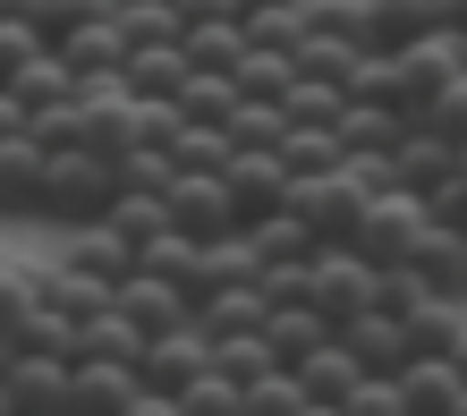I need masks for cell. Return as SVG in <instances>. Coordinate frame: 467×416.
<instances>
[{
  "label": "cell",
  "mask_w": 467,
  "mask_h": 416,
  "mask_svg": "<svg viewBox=\"0 0 467 416\" xmlns=\"http://www.w3.org/2000/svg\"><path fill=\"white\" fill-rule=\"evenodd\" d=\"M408 264H417L433 289L467 297V230H459V221H425V238L408 246Z\"/></svg>",
  "instance_id": "cell-17"
},
{
  "label": "cell",
  "mask_w": 467,
  "mask_h": 416,
  "mask_svg": "<svg viewBox=\"0 0 467 416\" xmlns=\"http://www.w3.org/2000/svg\"><path fill=\"white\" fill-rule=\"evenodd\" d=\"M391 161H400V187H417V196H425V187H442V179H451L459 145H451V136H433V128H408L400 145H391Z\"/></svg>",
  "instance_id": "cell-22"
},
{
  "label": "cell",
  "mask_w": 467,
  "mask_h": 416,
  "mask_svg": "<svg viewBox=\"0 0 467 416\" xmlns=\"http://www.w3.org/2000/svg\"><path fill=\"white\" fill-rule=\"evenodd\" d=\"M246 238H255V255H264V272H272V264H306L315 246H323V238H315V230H306V221H297L289 204H272V213H255V221H246Z\"/></svg>",
  "instance_id": "cell-20"
},
{
  "label": "cell",
  "mask_w": 467,
  "mask_h": 416,
  "mask_svg": "<svg viewBox=\"0 0 467 416\" xmlns=\"http://www.w3.org/2000/svg\"><path fill=\"white\" fill-rule=\"evenodd\" d=\"M68 374H77V357L17 348L9 357V408H68Z\"/></svg>",
  "instance_id": "cell-13"
},
{
  "label": "cell",
  "mask_w": 467,
  "mask_h": 416,
  "mask_svg": "<svg viewBox=\"0 0 467 416\" xmlns=\"http://www.w3.org/2000/svg\"><path fill=\"white\" fill-rule=\"evenodd\" d=\"M119 35H128V51L179 43V9H171V0H119Z\"/></svg>",
  "instance_id": "cell-28"
},
{
  "label": "cell",
  "mask_w": 467,
  "mask_h": 416,
  "mask_svg": "<svg viewBox=\"0 0 467 416\" xmlns=\"http://www.w3.org/2000/svg\"><path fill=\"white\" fill-rule=\"evenodd\" d=\"M340 110H348V86H340V77H289V120L340 128Z\"/></svg>",
  "instance_id": "cell-26"
},
{
  "label": "cell",
  "mask_w": 467,
  "mask_h": 416,
  "mask_svg": "<svg viewBox=\"0 0 467 416\" xmlns=\"http://www.w3.org/2000/svg\"><path fill=\"white\" fill-rule=\"evenodd\" d=\"M26 128V102H17V86H0V136H17Z\"/></svg>",
  "instance_id": "cell-32"
},
{
  "label": "cell",
  "mask_w": 467,
  "mask_h": 416,
  "mask_svg": "<svg viewBox=\"0 0 467 416\" xmlns=\"http://www.w3.org/2000/svg\"><path fill=\"white\" fill-rule=\"evenodd\" d=\"M171 102H179V120H187V128H230V110H238V77H222V68H187V86H179Z\"/></svg>",
  "instance_id": "cell-21"
},
{
  "label": "cell",
  "mask_w": 467,
  "mask_h": 416,
  "mask_svg": "<svg viewBox=\"0 0 467 416\" xmlns=\"http://www.w3.org/2000/svg\"><path fill=\"white\" fill-rule=\"evenodd\" d=\"M171 221H179V230H196V238H222V230H238V196H230V171L179 161V179H171Z\"/></svg>",
  "instance_id": "cell-5"
},
{
  "label": "cell",
  "mask_w": 467,
  "mask_h": 416,
  "mask_svg": "<svg viewBox=\"0 0 467 416\" xmlns=\"http://www.w3.org/2000/svg\"><path fill=\"white\" fill-rule=\"evenodd\" d=\"M297 221H306L315 238H348L357 213H366V187H357V171L340 161V171H289V196H281Z\"/></svg>",
  "instance_id": "cell-3"
},
{
  "label": "cell",
  "mask_w": 467,
  "mask_h": 416,
  "mask_svg": "<svg viewBox=\"0 0 467 416\" xmlns=\"http://www.w3.org/2000/svg\"><path fill=\"white\" fill-rule=\"evenodd\" d=\"M0 264H9V255H0Z\"/></svg>",
  "instance_id": "cell-35"
},
{
  "label": "cell",
  "mask_w": 467,
  "mask_h": 416,
  "mask_svg": "<svg viewBox=\"0 0 467 416\" xmlns=\"http://www.w3.org/2000/svg\"><path fill=\"white\" fill-rule=\"evenodd\" d=\"M119 77H128L136 94H179V86H187V51H179V43H145V51H128Z\"/></svg>",
  "instance_id": "cell-25"
},
{
  "label": "cell",
  "mask_w": 467,
  "mask_h": 416,
  "mask_svg": "<svg viewBox=\"0 0 467 416\" xmlns=\"http://www.w3.org/2000/svg\"><path fill=\"white\" fill-rule=\"evenodd\" d=\"M43 171H51V145L35 128L0 136V213H43Z\"/></svg>",
  "instance_id": "cell-9"
},
{
  "label": "cell",
  "mask_w": 467,
  "mask_h": 416,
  "mask_svg": "<svg viewBox=\"0 0 467 416\" xmlns=\"http://www.w3.org/2000/svg\"><path fill=\"white\" fill-rule=\"evenodd\" d=\"M51 51H60V60L77 68V86H94V77H119V68H128V35H119V9H111V17H77V26H68V35L51 43Z\"/></svg>",
  "instance_id": "cell-7"
},
{
  "label": "cell",
  "mask_w": 467,
  "mask_h": 416,
  "mask_svg": "<svg viewBox=\"0 0 467 416\" xmlns=\"http://www.w3.org/2000/svg\"><path fill=\"white\" fill-rule=\"evenodd\" d=\"M297 382H306V408H348L357 382H366V366H357V348L332 331L315 357H297Z\"/></svg>",
  "instance_id": "cell-12"
},
{
  "label": "cell",
  "mask_w": 467,
  "mask_h": 416,
  "mask_svg": "<svg viewBox=\"0 0 467 416\" xmlns=\"http://www.w3.org/2000/svg\"><path fill=\"white\" fill-rule=\"evenodd\" d=\"M425 221H433V204L417 196V187H382V196H366L348 246H357L366 264H408V246L425 238Z\"/></svg>",
  "instance_id": "cell-2"
},
{
  "label": "cell",
  "mask_w": 467,
  "mask_h": 416,
  "mask_svg": "<svg viewBox=\"0 0 467 416\" xmlns=\"http://www.w3.org/2000/svg\"><path fill=\"white\" fill-rule=\"evenodd\" d=\"M408 323V348L417 357H451L459 340H467V297H451V289H425L417 307L400 315Z\"/></svg>",
  "instance_id": "cell-14"
},
{
  "label": "cell",
  "mask_w": 467,
  "mask_h": 416,
  "mask_svg": "<svg viewBox=\"0 0 467 416\" xmlns=\"http://www.w3.org/2000/svg\"><path fill=\"white\" fill-rule=\"evenodd\" d=\"M213 366V331L187 315V323H171V331H153L145 340V391H153V408H179V391L196 382Z\"/></svg>",
  "instance_id": "cell-4"
},
{
  "label": "cell",
  "mask_w": 467,
  "mask_h": 416,
  "mask_svg": "<svg viewBox=\"0 0 467 416\" xmlns=\"http://www.w3.org/2000/svg\"><path fill=\"white\" fill-rule=\"evenodd\" d=\"M400 408H425V416H459L467 408V382L451 357H408L400 366Z\"/></svg>",
  "instance_id": "cell-16"
},
{
  "label": "cell",
  "mask_w": 467,
  "mask_h": 416,
  "mask_svg": "<svg viewBox=\"0 0 467 416\" xmlns=\"http://www.w3.org/2000/svg\"><path fill=\"white\" fill-rule=\"evenodd\" d=\"M119 307L145 323V340H153V331H171V323H187V315H196V297H187L179 281H161V272H145V264H136L128 281H119Z\"/></svg>",
  "instance_id": "cell-15"
},
{
  "label": "cell",
  "mask_w": 467,
  "mask_h": 416,
  "mask_svg": "<svg viewBox=\"0 0 467 416\" xmlns=\"http://www.w3.org/2000/svg\"><path fill=\"white\" fill-rule=\"evenodd\" d=\"M425 204H433V221H459V230H467V171H459V161H451L442 187H425Z\"/></svg>",
  "instance_id": "cell-31"
},
{
  "label": "cell",
  "mask_w": 467,
  "mask_h": 416,
  "mask_svg": "<svg viewBox=\"0 0 467 416\" xmlns=\"http://www.w3.org/2000/svg\"><path fill=\"white\" fill-rule=\"evenodd\" d=\"M451 366H459V382H467V340H459V348H451ZM459 416H467V408H459Z\"/></svg>",
  "instance_id": "cell-33"
},
{
  "label": "cell",
  "mask_w": 467,
  "mask_h": 416,
  "mask_svg": "<svg viewBox=\"0 0 467 416\" xmlns=\"http://www.w3.org/2000/svg\"><path fill=\"white\" fill-rule=\"evenodd\" d=\"M281 136H289V94H238L230 145H281Z\"/></svg>",
  "instance_id": "cell-24"
},
{
  "label": "cell",
  "mask_w": 467,
  "mask_h": 416,
  "mask_svg": "<svg viewBox=\"0 0 467 416\" xmlns=\"http://www.w3.org/2000/svg\"><path fill=\"white\" fill-rule=\"evenodd\" d=\"M119 153H102V145H51V171H43V213L51 230H77V221H102L119 204Z\"/></svg>",
  "instance_id": "cell-1"
},
{
  "label": "cell",
  "mask_w": 467,
  "mask_h": 416,
  "mask_svg": "<svg viewBox=\"0 0 467 416\" xmlns=\"http://www.w3.org/2000/svg\"><path fill=\"white\" fill-rule=\"evenodd\" d=\"M417 128L451 136V145H467V68H459V77H442V86L417 102Z\"/></svg>",
  "instance_id": "cell-27"
},
{
  "label": "cell",
  "mask_w": 467,
  "mask_h": 416,
  "mask_svg": "<svg viewBox=\"0 0 467 416\" xmlns=\"http://www.w3.org/2000/svg\"><path fill=\"white\" fill-rule=\"evenodd\" d=\"M238 9H281V0H238Z\"/></svg>",
  "instance_id": "cell-34"
},
{
  "label": "cell",
  "mask_w": 467,
  "mask_h": 416,
  "mask_svg": "<svg viewBox=\"0 0 467 416\" xmlns=\"http://www.w3.org/2000/svg\"><path fill=\"white\" fill-rule=\"evenodd\" d=\"M408 128H417L408 110H391V102H366V94H348V110H340V153H391Z\"/></svg>",
  "instance_id": "cell-18"
},
{
  "label": "cell",
  "mask_w": 467,
  "mask_h": 416,
  "mask_svg": "<svg viewBox=\"0 0 467 416\" xmlns=\"http://www.w3.org/2000/svg\"><path fill=\"white\" fill-rule=\"evenodd\" d=\"M60 264H77V272H94V281H128L136 272V246L111 230V221H77V230H60Z\"/></svg>",
  "instance_id": "cell-10"
},
{
  "label": "cell",
  "mask_w": 467,
  "mask_h": 416,
  "mask_svg": "<svg viewBox=\"0 0 467 416\" xmlns=\"http://www.w3.org/2000/svg\"><path fill=\"white\" fill-rule=\"evenodd\" d=\"M119 179H128V187H153V196H171L179 145H119Z\"/></svg>",
  "instance_id": "cell-29"
},
{
  "label": "cell",
  "mask_w": 467,
  "mask_h": 416,
  "mask_svg": "<svg viewBox=\"0 0 467 416\" xmlns=\"http://www.w3.org/2000/svg\"><path fill=\"white\" fill-rule=\"evenodd\" d=\"M340 340L357 348V366H366V374H400L408 357H417V348H408V323H400L391 307H366V315H348V323H340Z\"/></svg>",
  "instance_id": "cell-11"
},
{
  "label": "cell",
  "mask_w": 467,
  "mask_h": 416,
  "mask_svg": "<svg viewBox=\"0 0 467 416\" xmlns=\"http://www.w3.org/2000/svg\"><path fill=\"white\" fill-rule=\"evenodd\" d=\"M35 51H43V26L35 17H0V77H17Z\"/></svg>",
  "instance_id": "cell-30"
},
{
  "label": "cell",
  "mask_w": 467,
  "mask_h": 416,
  "mask_svg": "<svg viewBox=\"0 0 467 416\" xmlns=\"http://www.w3.org/2000/svg\"><path fill=\"white\" fill-rule=\"evenodd\" d=\"M179 51H187V68H222V77H238V60H246V26H238V17H196V26H179Z\"/></svg>",
  "instance_id": "cell-19"
},
{
  "label": "cell",
  "mask_w": 467,
  "mask_h": 416,
  "mask_svg": "<svg viewBox=\"0 0 467 416\" xmlns=\"http://www.w3.org/2000/svg\"><path fill=\"white\" fill-rule=\"evenodd\" d=\"M230 196H238V221H255L289 196V153L281 145H238L230 153Z\"/></svg>",
  "instance_id": "cell-8"
},
{
  "label": "cell",
  "mask_w": 467,
  "mask_h": 416,
  "mask_svg": "<svg viewBox=\"0 0 467 416\" xmlns=\"http://www.w3.org/2000/svg\"><path fill=\"white\" fill-rule=\"evenodd\" d=\"M366 26H374V51H400L442 17H433V0H366Z\"/></svg>",
  "instance_id": "cell-23"
},
{
  "label": "cell",
  "mask_w": 467,
  "mask_h": 416,
  "mask_svg": "<svg viewBox=\"0 0 467 416\" xmlns=\"http://www.w3.org/2000/svg\"><path fill=\"white\" fill-rule=\"evenodd\" d=\"M68 408H153L145 366H128V357H77V374H68Z\"/></svg>",
  "instance_id": "cell-6"
}]
</instances>
